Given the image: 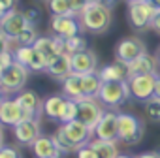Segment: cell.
<instances>
[{"instance_id":"cell-1","label":"cell","mask_w":160,"mask_h":158,"mask_svg":"<svg viewBox=\"0 0 160 158\" xmlns=\"http://www.w3.org/2000/svg\"><path fill=\"white\" fill-rule=\"evenodd\" d=\"M77 19H79V25H81L83 32L104 34L109 30L113 15H111V10L108 6H104L102 2H94V4H87Z\"/></svg>"},{"instance_id":"cell-2","label":"cell","mask_w":160,"mask_h":158,"mask_svg":"<svg viewBox=\"0 0 160 158\" xmlns=\"http://www.w3.org/2000/svg\"><path fill=\"white\" fill-rule=\"evenodd\" d=\"M96 100L109 109H119L130 100V89H128V79L126 81H111L102 83V89L96 96Z\"/></svg>"},{"instance_id":"cell-3","label":"cell","mask_w":160,"mask_h":158,"mask_svg":"<svg viewBox=\"0 0 160 158\" xmlns=\"http://www.w3.org/2000/svg\"><path fill=\"white\" fill-rule=\"evenodd\" d=\"M27 79H28V70L17 62H13L10 68L4 70L2 77H0V91L2 94L8 96H17L19 92L25 91L27 85Z\"/></svg>"},{"instance_id":"cell-4","label":"cell","mask_w":160,"mask_h":158,"mask_svg":"<svg viewBox=\"0 0 160 158\" xmlns=\"http://www.w3.org/2000/svg\"><path fill=\"white\" fill-rule=\"evenodd\" d=\"M145 136V124L132 113H119V139L126 145H139Z\"/></svg>"},{"instance_id":"cell-5","label":"cell","mask_w":160,"mask_h":158,"mask_svg":"<svg viewBox=\"0 0 160 158\" xmlns=\"http://www.w3.org/2000/svg\"><path fill=\"white\" fill-rule=\"evenodd\" d=\"M145 53H147V45L138 36L122 38L115 45V60L117 62H122V64H130L132 60H136L138 57H141Z\"/></svg>"},{"instance_id":"cell-6","label":"cell","mask_w":160,"mask_h":158,"mask_svg":"<svg viewBox=\"0 0 160 158\" xmlns=\"http://www.w3.org/2000/svg\"><path fill=\"white\" fill-rule=\"evenodd\" d=\"M104 113H106L104 106L96 98H83L77 102V121L89 126L91 130H94V126L104 117Z\"/></svg>"},{"instance_id":"cell-7","label":"cell","mask_w":160,"mask_h":158,"mask_svg":"<svg viewBox=\"0 0 160 158\" xmlns=\"http://www.w3.org/2000/svg\"><path fill=\"white\" fill-rule=\"evenodd\" d=\"M154 77L151 73H143V75H130L128 77V89H130V98L138 100V102H147L149 98H152L154 92Z\"/></svg>"},{"instance_id":"cell-8","label":"cell","mask_w":160,"mask_h":158,"mask_svg":"<svg viewBox=\"0 0 160 158\" xmlns=\"http://www.w3.org/2000/svg\"><path fill=\"white\" fill-rule=\"evenodd\" d=\"M154 8L149 2H138V4H128V23L132 25V28L136 30H145L151 27L152 15H154Z\"/></svg>"},{"instance_id":"cell-9","label":"cell","mask_w":160,"mask_h":158,"mask_svg":"<svg viewBox=\"0 0 160 158\" xmlns=\"http://www.w3.org/2000/svg\"><path fill=\"white\" fill-rule=\"evenodd\" d=\"M92 134L96 136V139L117 141V139H119V113L106 111L104 117H102V119L98 121V124L94 126Z\"/></svg>"},{"instance_id":"cell-10","label":"cell","mask_w":160,"mask_h":158,"mask_svg":"<svg viewBox=\"0 0 160 158\" xmlns=\"http://www.w3.org/2000/svg\"><path fill=\"white\" fill-rule=\"evenodd\" d=\"M64 136L70 139V143L79 149V147H83V145H89L91 143V136H92V130L89 126H85L83 122H79L77 119L75 121H70L66 124H60Z\"/></svg>"},{"instance_id":"cell-11","label":"cell","mask_w":160,"mask_h":158,"mask_svg":"<svg viewBox=\"0 0 160 158\" xmlns=\"http://www.w3.org/2000/svg\"><path fill=\"white\" fill-rule=\"evenodd\" d=\"M13 136L19 145L32 147V143L42 136L40 134V119H23L17 126H13Z\"/></svg>"},{"instance_id":"cell-12","label":"cell","mask_w":160,"mask_h":158,"mask_svg":"<svg viewBox=\"0 0 160 158\" xmlns=\"http://www.w3.org/2000/svg\"><path fill=\"white\" fill-rule=\"evenodd\" d=\"M27 27H30V25L27 23L25 12H21V10L8 12V13H6V17L0 21V28L4 30V34H6L12 42H15V40L19 38V34H21Z\"/></svg>"},{"instance_id":"cell-13","label":"cell","mask_w":160,"mask_h":158,"mask_svg":"<svg viewBox=\"0 0 160 158\" xmlns=\"http://www.w3.org/2000/svg\"><path fill=\"white\" fill-rule=\"evenodd\" d=\"M43 58H45V62L47 64H51L58 55H62L64 53V40L62 38H58V36H55V38H47V36H42V38H38L36 40V43L32 45Z\"/></svg>"},{"instance_id":"cell-14","label":"cell","mask_w":160,"mask_h":158,"mask_svg":"<svg viewBox=\"0 0 160 158\" xmlns=\"http://www.w3.org/2000/svg\"><path fill=\"white\" fill-rule=\"evenodd\" d=\"M15 100H17V104L21 106V109H23V113H25V119H40L43 100L38 96L36 91L25 89L23 92H19V94L15 96Z\"/></svg>"},{"instance_id":"cell-15","label":"cell","mask_w":160,"mask_h":158,"mask_svg":"<svg viewBox=\"0 0 160 158\" xmlns=\"http://www.w3.org/2000/svg\"><path fill=\"white\" fill-rule=\"evenodd\" d=\"M72 72L77 75L98 72V57L92 49H85L81 53L72 55Z\"/></svg>"},{"instance_id":"cell-16","label":"cell","mask_w":160,"mask_h":158,"mask_svg":"<svg viewBox=\"0 0 160 158\" xmlns=\"http://www.w3.org/2000/svg\"><path fill=\"white\" fill-rule=\"evenodd\" d=\"M51 30L55 32V36L66 40V38H72V36H77L81 34V25H79V19L77 17H68V15H62V17H51Z\"/></svg>"},{"instance_id":"cell-17","label":"cell","mask_w":160,"mask_h":158,"mask_svg":"<svg viewBox=\"0 0 160 158\" xmlns=\"http://www.w3.org/2000/svg\"><path fill=\"white\" fill-rule=\"evenodd\" d=\"M25 119V113L21 109V106L17 104L15 98H6L0 104V124L2 126H17L21 121Z\"/></svg>"},{"instance_id":"cell-18","label":"cell","mask_w":160,"mask_h":158,"mask_svg":"<svg viewBox=\"0 0 160 158\" xmlns=\"http://www.w3.org/2000/svg\"><path fill=\"white\" fill-rule=\"evenodd\" d=\"M66 102H68V98H64L62 94H49L42 104V113L47 119H51L55 122H60V119L64 115Z\"/></svg>"},{"instance_id":"cell-19","label":"cell","mask_w":160,"mask_h":158,"mask_svg":"<svg viewBox=\"0 0 160 158\" xmlns=\"http://www.w3.org/2000/svg\"><path fill=\"white\" fill-rule=\"evenodd\" d=\"M126 68H128V77H130V75H143V73L156 75L158 60H156V57L145 53V55L138 57L136 60H132L130 64H126Z\"/></svg>"},{"instance_id":"cell-20","label":"cell","mask_w":160,"mask_h":158,"mask_svg":"<svg viewBox=\"0 0 160 158\" xmlns=\"http://www.w3.org/2000/svg\"><path fill=\"white\" fill-rule=\"evenodd\" d=\"M32 152L36 158H62L64 156L55 145V141L51 139V136H40L32 143Z\"/></svg>"},{"instance_id":"cell-21","label":"cell","mask_w":160,"mask_h":158,"mask_svg":"<svg viewBox=\"0 0 160 158\" xmlns=\"http://www.w3.org/2000/svg\"><path fill=\"white\" fill-rule=\"evenodd\" d=\"M98 77L102 83H111V81H126L128 79V68L126 64L122 62H113V64H108L104 68H100L98 72Z\"/></svg>"},{"instance_id":"cell-22","label":"cell","mask_w":160,"mask_h":158,"mask_svg":"<svg viewBox=\"0 0 160 158\" xmlns=\"http://www.w3.org/2000/svg\"><path fill=\"white\" fill-rule=\"evenodd\" d=\"M45 72H47L53 79L64 81V79H66L70 73H73V72H72V57L66 55V53L58 55L51 64H47V70H45Z\"/></svg>"},{"instance_id":"cell-23","label":"cell","mask_w":160,"mask_h":158,"mask_svg":"<svg viewBox=\"0 0 160 158\" xmlns=\"http://www.w3.org/2000/svg\"><path fill=\"white\" fill-rule=\"evenodd\" d=\"M62 96L68 98V100H73V102H79V100L85 98L83 89H81V75L70 73L62 81Z\"/></svg>"},{"instance_id":"cell-24","label":"cell","mask_w":160,"mask_h":158,"mask_svg":"<svg viewBox=\"0 0 160 158\" xmlns=\"http://www.w3.org/2000/svg\"><path fill=\"white\" fill-rule=\"evenodd\" d=\"M81 89H83V94L85 98H96L100 89H102V81H100V77L98 73H85L81 75Z\"/></svg>"},{"instance_id":"cell-25","label":"cell","mask_w":160,"mask_h":158,"mask_svg":"<svg viewBox=\"0 0 160 158\" xmlns=\"http://www.w3.org/2000/svg\"><path fill=\"white\" fill-rule=\"evenodd\" d=\"M89 145L92 147V151L96 152V156H98V158H117V156H119V149H117L115 141L92 139Z\"/></svg>"},{"instance_id":"cell-26","label":"cell","mask_w":160,"mask_h":158,"mask_svg":"<svg viewBox=\"0 0 160 158\" xmlns=\"http://www.w3.org/2000/svg\"><path fill=\"white\" fill-rule=\"evenodd\" d=\"M85 49H89V47H87V38L81 36V34L64 40V53L70 55V57L75 55V53H81V51H85Z\"/></svg>"},{"instance_id":"cell-27","label":"cell","mask_w":160,"mask_h":158,"mask_svg":"<svg viewBox=\"0 0 160 158\" xmlns=\"http://www.w3.org/2000/svg\"><path fill=\"white\" fill-rule=\"evenodd\" d=\"M45 4L51 12V15L55 17H62V15H68V17H75L72 8H70V2L68 0H45Z\"/></svg>"},{"instance_id":"cell-28","label":"cell","mask_w":160,"mask_h":158,"mask_svg":"<svg viewBox=\"0 0 160 158\" xmlns=\"http://www.w3.org/2000/svg\"><path fill=\"white\" fill-rule=\"evenodd\" d=\"M51 139L55 141V145L58 147V151H60L62 154H70V152H75V151H77V149L70 143V139L64 136V132H62L60 126L55 130V134H51Z\"/></svg>"},{"instance_id":"cell-29","label":"cell","mask_w":160,"mask_h":158,"mask_svg":"<svg viewBox=\"0 0 160 158\" xmlns=\"http://www.w3.org/2000/svg\"><path fill=\"white\" fill-rule=\"evenodd\" d=\"M145 117L151 122H160V100L158 98H149L145 102Z\"/></svg>"},{"instance_id":"cell-30","label":"cell","mask_w":160,"mask_h":158,"mask_svg":"<svg viewBox=\"0 0 160 158\" xmlns=\"http://www.w3.org/2000/svg\"><path fill=\"white\" fill-rule=\"evenodd\" d=\"M38 38H40V36H38V32H36V27H27V28L19 34V38H17L15 42H17V45H34Z\"/></svg>"},{"instance_id":"cell-31","label":"cell","mask_w":160,"mask_h":158,"mask_svg":"<svg viewBox=\"0 0 160 158\" xmlns=\"http://www.w3.org/2000/svg\"><path fill=\"white\" fill-rule=\"evenodd\" d=\"M28 70H30V72H45V70H47L45 58H43L36 49L32 51V57H30V62H28Z\"/></svg>"},{"instance_id":"cell-32","label":"cell","mask_w":160,"mask_h":158,"mask_svg":"<svg viewBox=\"0 0 160 158\" xmlns=\"http://www.w3.org/2000/svg\"><path fill=\"white\" fill-rule=\"evenodd\" d=\"M75 119H77V102L68 100L66 102V107H64V115L60 119V124H66V122L75 121Z\"/></svg>"},{"instance_id":"cell-33","label":"cell","mask_w":160,"mask_h":158,"mask_svg":"<svg viewBox=\"0 0 160 158\" xmlns=\"http://www.w3.org/2000/svg\"><path fill=\"white\" fill-rule=\"evenodd\" d=\"M25 17H27V23L30 27H36L42 19V12L38 8H28V10H25Z\"/></svg>"},{"instance_id":"cell-34","label":"cell","mask_w":160,"mask_h":158,"mask_svg":"<svg viewBox=\"0 0 160 158\" xmlns=\"http://www.w3.org/2000/svg\"><path fill=\"white\" fill-rule=\"evenodd\" d=\"M0 158H23L21 151L13 145H4L0 149Z\"/></svg>"},{"instance_id":"cell-35","label":"cell","mask_w":160,"mask_h":158,"mask_svg":"<svg viewBox=\"0 0 160 158\" xmlns=\"http://www.w3.org/2000/svg\"><path fill=\"white\" fill-rule=\"evenodd\" d=\"M75 154H77V158H98L91 145H83V147H79V149L75 151Z\"/></svg>"},{"instance_id":"cell-36","label":"cell","mask_w":160,"mask_h":158,"mask_svg":"<svg viewBox=\"0 0 160 158\" xmlns=\"http://www.w3.org/2000/svg\"><path fill=\"white\" fill-rule=\"evenodd\" d=\"M68 2H70V8H72V12H73L75 17H79V13H81L83 8L87 6V4H85V0H68Z\"/></svg>"},{"instance_id":"cell-37","label":"cell","mask_w":160,"mask_h":158,"mask_svg":"<svg viewBox=\"0 0 160 158\" xmlns=\"http://www.w3.org/2000/svg\"><path fill=\"white\" fill-rule=\"evenodd\" d=\"M12 49V40L4 34V30L0 28V53H4V51H10Z\"/></svg>"},{"instance_id":"cell-38","label":"cell","mask_w":160,"mask_h":158,"mask_svg":"<svg viewBox=\"0 0 160 158\" xmlns=\"http://www.w3.org/2000/svg\"><path fill=\"white\" fill-rule=\"evenodd\" d=\"M0 4H2L8 12H13V10H19V0H0Z\"/></svg>"},{"instance_id":"cell-39","label":"cell","mask_w":160,"mask_h":158,"mask_svg":"<svg viewBox=\"0 0 160 158\" xmlns=\"http://www.w3.org/2000/svg\"><path fill=\"white\" fill-rule=\"evenodd\" d=\"M151 28H154V30L160 34V10H156V12H154L152 21H151Z\"/></svg>"},{"instance_id":"cell-40","label":"cell","mask_w":160,"mask_h":158,"mask_svg":"<svg viewBox=\"0 0 160 158\" xmlns=\"http://www.w3.org/2000/svg\"><path fill=\"white\" fill-rule=\"evenodd\" d=\"M152 98H158L160 100V75L158 73L154 77V92H152Z\"/></svg>"},{"instance_id":"cell-41","label":"cell","mask_w":160,"mask_h":158,"mask_svg":"<svg viewBox=\"0 0 160 158\" xmlns=\"http://www.w3.org/2000/svg\"><path fill=\"white\" fill-rule=\"evenodd\" d=\"M134 158H160V152H141Z\"/></svg>"},{"instance_id":"cell-42","label":"cell","mask_w":160,"mask_h":158,"mask_svg":"<svg viewBox=\"0 0 160 158\" xmlns=\"http://www.w3.org/2000/svg\"><path fill=\"white\" fill-rule=\"evenodd\" d=\"M6 145V134H4V126L0 124V149Z\"/></svg>"},{"instance_id":"cell-43","label":"cell","mask_w":160,"mask_h":158,"mask_svg":"<svg viewBox=\"0 0 160 158\" xmlns=\"http://www.w3.org/2000/svg\"><path fill=\"white\" fill-rule=\"evenodd\" d=\"M147 2H149L154 10H160V0H147Z\"/></svg>"},{"instance_id":"cell-44","label":"cell","mask_w":160,"mask_h":158,"mask_svg":"<svg viewBox=\"0 0 160 158\" xmlns=\"http://www.w3.org/2000/svg\"><path fill=\"white\" fill-rule=\"evenodd\" d=\"M6 13H8V10H6V8H4L2 4H0V21H2V19L6 17Z\"/></svg>"},{"instance_id":"cell-45","label":"cell","mask_w":160,"mask_h":158,"mask_svg":"<svg viewBox=\"0 0 160 158\" xmlns=\"http://www.w3.org/2000/svg\"><path fill=\"white\" fill-rule=\"evenodd\" d=\"M128 4H138V2H147V0H126Z\"/></svg>"},{"instance_id":"cell-46","label":"cell","mask_w":160,"mask_h":158,"mask_svg":"<svg viewBox=\"0 0 160 158\" xmlns=\"http://www.w3.org/2000/svg\"><path fill=\"white\" fill-rule=\"evenodd\" d=\"M94 2H102V0H85V4H94Z\"/></svg>"},{"instance_id":"cell-47","label":"cell","mask_w":160,"mask_h":158,"mask_svg":"<svg viewBox=\"0 0 160 158\" xmlns=\"http://www.w3.org/2000/svg\"><path fill=\"white\" fill-rule=\"evenodd\" d=\"M4 100H6V96H4V94H2V91H0V104H2V102H4Z\"/></svg>"},{"instance_id":"cell-48","label":"cell","mask_w":160,"mask_h":158,"mask_svg":"<svg viewBox=\"0 0 160 158\" xmlns=\"http://www.w3.org/2000/svg\"><path fill=\"white\" fill-rule=\"evenodd\" d=\"M156 60H158V64H160V47H158V51H156Z\"/></svg>"},{"instance_id":"cell-49","label":"cell","mask_w":160,"mask_h":158,"mask_svg":"<svg viewBox=\"0 0 160 158\" xmlns=\"http://www.w3.org/2000/svg\"><path fill=\"white\" fill-rule=\"evenodd\" d=\"M117 158H134V156H126V154H119Z\"/></svg>"},{"instance_id":"cell-50","label":"cell","mask_w":160,"mask_h":158,"mask_svg":"<svg viewBox=\"0 0 160 158\" xmlns=\"http://www.w3.org/2000/svg\"><path fill=\"white\" fill-rule=\"evenodd\" d=\"M2 73H4V68H2V64H0V77H2Z\"/></svg>"}]
</instances>
